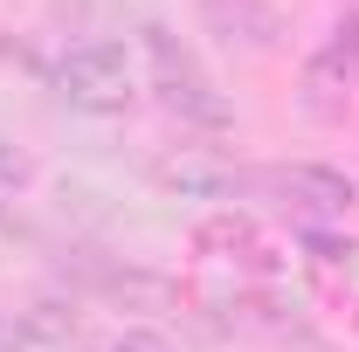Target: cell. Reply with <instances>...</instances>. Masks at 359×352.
<instances>
[{
  "mask_svg": "<svg viewBox=\"0 0 359 352\" xmlns=\"http://www.w3.org/2000/svg\"><path fill=\"white\" fill-rule=\"evenodd\" d=\"M55 83H62L69 104H83V111H118L132 97V48L118 42V35H90V42H76L55 62Z\"/></svg>",
  "mask_w": 359,
  "mask_h": 352,
  "instance_id": "cell-1",
  "label": "cell"
},
{
  "mask_svg": "<svg viewBox=\"0 0 359 352\" xmlns=\"http://www.w3.org/2000/svg\"><path fill=\"white\" fill-rule=\"evenodd\" d=\"M249 187L276 194L283 208H311V215H346V208L359 201V180H353V173H339V166H325V159L263 166V173H249Z\"/></svg>",
  "mask_w": 359,
  "mask_h": 352,
  "instance_id": "cell-2",
  "label": "cell"
},
{
  "mask_svg": "<svg viewBox=\"0 0 359 352\" xmlns=\"http://www.w3.org/2000/svg\"><path fill=\"white\" fill-rule=\"evenodd\" d=\"M353 83H359V7H339V21H332L325 48H318L311 62H304V90H311V111H339Z\"/></svg>",
  "mask_w": 359,
  "mask_h": 352,
  "instance_id": "cell-3",
  "label": "cell"
},
{
  "mask_svg": "<svg viewBox=\"0 0 359 352\" xmlns=\"http://www.w3.org/2000/svg\"><path fill=\"white\" fill-rule=\"evenodd\" d=\"M201 21H208V35H222L228 48H276L290 35L269 0H201Z\"/></svg>",
  "mask_w": 359,
  "mask_h": 352,
  "instance_id": "cell-4",
  "label": "cell"
},
{
  "mask_svg": "<svg viewBox=\"0 0 359 352\" xmlns=\"http://www.w3.org/2000/svg\"><path fill=\"white\" fill-rule=\"evenodd\" d=\"M159 97H166V111H173V118L201 125V132H228V125H235V104L215 90L208 69H194V76H180V83H159Z\"/></svg>",
  "mask_w": 359,
  "mask_h": 352,
  "instance_id": "cell-5",
  "label": "cell"
},
{
  "mask_svg": "<svg viewBox=\"0 0 359 352\" xmlns=\"http://www.w3.org/2000/svg\"><path fill=\"white\" fill-rule=\"evenodd\" d=\"M166 194H201V201H235V194H249V173H235L222 159H180L159 173Z\"/></svg>",
  "mask_w": 359,
  "mask_h": 352,
  "instance_id": "cell-6",
  "label": "cell"
},
{
  "mask_svg": "<svg viewBox=\"0 0 359 352\" xmlns=\"http://www.w3.org/2000/svg\"><path fill=\"white\" fill-rule=\"evenodd\" d=\"M83 276H90V290H97V297H118V304H125V297H138V304H166V297H173V283H166V276H145V269L90 263Z\"/></svg>",
  "mask_w": 359,
  "mask_h": 352,
  "instance_id": "cell-7",
  "label": "cell"
},
{
  "mask_svg": "<svg viewBox=\"0 0 359 352\" xmlns=\"http://www.w3.org/2000/svg\"><path fill=\"white\" fill-rule=\"evenodd\" d=\"M256 242V228L242 215H215V221H201V249H249Z\"/></svg>",
  "mask_w": 359,
  "mask_h": 352,
  "instance_id": "cell-8",
  "label": "cell"
},
{
  "mask_svg": "<svg viewBox=\"0 0 359 352\" xmlns=\"http://www.w3.org/2000/svg\"><path fill=\"white\" fill-rule=\"evenodd\" d=\"M28 180H35V159H28L21 145H7V138H0V201H14Z\"/></svg>",
  "mask_w": 359,
  "mask_h": 352,
  "instance_id": "cell-9",
  "label": "cell"
},
{
  "mask_svg": "<svg viewBox=\"0 0 359 352\" xmlns=\"http://www.w3.org/2000/svg\"><path fill=\"white\" fill-rule=\"evenodd\" d=\"M111 352H180V346L159 332V325H125V332L111 339Z\"/></svg>",
  "mask_w": 359,
  "mask_h": 352,
  "instance_id": "cell-10",
  "label": "cell"
},
{
  "mask_svg": "<svg viewBox=\"0 0 359 352\" xmlns=\"http://www.w3.org/2000/svg\"><path fill=\"white\" fill-rule=\"evenodd\" d=\"M304 249H311L318 263H346V256H353V242H339V235H325V228H304Z\"/></svg>",
  "mask_w": 359,
  "mask_h": 352,
  "instance_id": "cell-11",
  "label": "cell"
},
{
  "mask_svg": "<svg viewBox=\"0 0 359 352\" xmlns=\"http://www.w3.org/2000/svg\"><path fill=\"white\" fill-rule=\"evenodd\" d=\"M28 346H35V325L14 318V311H0V352H28Z\"/></svg>",
  "mask_w": 359,
  "mask_h": 352,
  "instance_id": "cell-12",
  "label": "cell"
}]
</instances>
